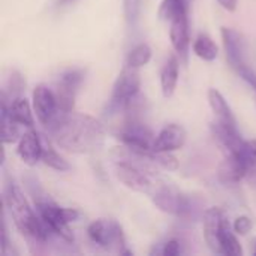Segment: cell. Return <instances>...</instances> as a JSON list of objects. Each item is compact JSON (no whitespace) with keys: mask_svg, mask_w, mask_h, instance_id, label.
<instances>
[{"mask_svg":"<svg viewBox=\"0 0 256 256\" xmlns=\"http://www.w3.org/2000/svg\"><path fill=\"white\" fill-rule=\"evenodd\" d=\"M50 138L63 150L87 154L102 148L105 141L104 124L92 116L78 112H60L46 126Z\"/></svg>","mask_w":256,"mask_h":256,"instance_id":"1","label":"cell"},{"mask_svg":"<svg viewBox=\"0 0 256 256\" xmlns=\"http://www.w3.org/2000/svg\"><path fill=\"white\" fill-rule=\"evenodd\" d=\"M3 202L8 213L10 214V219L14 220L16 230L21 232L22 237H26L30 243H38V244H44L48 242L52 231L42 220L39 213L36 214L33 212L24 194L14 182L4 186Z\"/></svg>","mask_w":256,"mask_h":256,"instance_id":"2","label":"cell"},{"mask_svg":"<svg viewBox=\"0 0 256 256\" xmlns=\"http://www.w3.org/2000/svg\"><path fill=\"white\" fill-rule=\"evenodd\" d=\"M34 204H36V212L39 213L42 220L48 225V228L52 231V234L66 243H72L74 236L69 230V224L75 222L80 213L75 208L60 207L50 198H44L39 195H34Z\"/></svg>","mask_w":256,"mask_h":256,"instance_id":"3","label":"cell"},{"mask_svg":"<svg viewBox=\"0 0 256 256\" xmlns=\"http://www.w3.org/2000/svg\"><path fill=\"white\" fill-rule=\"evenodd\" d=\"M114 171H116L117 178L126 188L140 194L152 195L156 186L159 184L154 180V172L152 166L141 165L128 158H118L114 165Z\"/></svg>","mask_w":256,"mask_h":256,"instance_id":"4","label":"cell"},{"mask_svg":"<svg viewBox=\"0 0 256 256\" xmlns=\"http://www.w3.org/2000/svg\"><path fill=\"white\" fill-rule=\"evenodd\" d=\"M140 88H141V78L138 69L126 64L123 70L118 74L112 86L108 110L114 112L123 111L126 105L140 94Z\"/></svg>","mask_w":256,"mask_h":256,"instance_id":"5","label":"cell"},{"mask_svg":"<svg viewBox=\"0 0 256 256\" xmlns=\"http://www.w3.org/2000/svg\"><path fill=\"white\" fill-rule=\"evenodd\" d=\"M87 236L99 248L104 249L117 248L120 255H132V252L126 249V242L122 226L112 219H98L92 222L87 228Z\"/></svg>","mask_w":256,"mask_h":256,"instance_id":"6","label":"cell"},{"mask_svg":"<svg viewBox=\"0 0 256 256\" xmlns=\"http://www.w3.org/2000/svg\"><path fill=\"white\" fill-rule=\"evenodd\" d=\"M114 135L124 147L134 152L153 150V142L156 138L148 126L144 124L138 117H128V120L120 124Z\"/></svg>","mask_w":256,"mask_h":256,"instance_id":"7","label":"cell"},{"mask_svg":"<svg viewBox=\"0 0 256 256\" xmlns=\"http://www.w3.org/2000/svg\"><path fill=\"white\" fill-rule=\"evenodd\" d=\"M150 196L154 206L164 213H168L182 219H188L192 214L190 201L184 195H182L177 189H174L172 186L166 183H159Z\"/></svg>","mask_w":256,"mask_h":256,"instance_id":"8","label":"cell"},{"mask_svg":"<svg viewBox=\"0 0 256 256\" xmlns=\"http://www.w3.org/2000/svg\"><path fill=\"white\" fill-rule=\"evenodd\" d=\"M84 76H86V72L82 69H68L60 75L58 81L56 82V88H52L56 93L60 112L74 111L75 96H76L80 86L84 81Z\"/></svg>","mask_w":256,"mask_h":256,"instance_id":"9","label":"cell"},{"mask_svg":"<svg viewBox=\"0 0 256 256\" xmlns=\"http://www.w3.org/2000/svg\"><path fill=\"white\" fill-rule=\"evenodd\" d=\"M33 110L40 124L50 126L54 118L60 114L56 93L45 84H39L33 90Z\"/></svg>","mask_w":256,"mask_h":256,"instance_id":"10","label":"cell"},{"mask_svg":"<svg viewBox=\"0 0 256 256\" xmlns=\"http://www.w3.org/2000/svg\"><path fill=\"white\" fill-rule=\"evenodd\" d=\"M222 42L231 68L237 74H242L244 69H248L249 66L246 62V44L243 36L231 27H222Z\"/></svg>","mask_w":256,"mask_h":256,"instance_id":"11","label":"cell"},{"mask_svg":"<svg viewBox=\"0 0 256 256\" xmlns=\"http://www.w3.org/2000/svg\"><path fill=\"white\" fill-rule=\"evenodd\" d=\"M226 222L228 219L219 207H212L204 213V238L213 254L220 255V234Z\"/></svg>","mask_w":256,"mask_h":256,"instance_id":"12","label":"cell"},{"mask_svg":"<svg viewBox=\"0 0 256 256\" xmlns=\"http://www.w3.org/2000/svg\"><path fill=\"white\" fill-rule=\"evenodd\" d=\"M186 138H188V134L182 124L170 123L154 138L153 150L154 152H168V153L180 150L184 146Z\"/></svg>","mask_w":256,"mask_h":256,"instance_id":"13","label":"cell"},{"mask_svg":"<svg viewBox=\"0 0 256 256\" xmlns=\"http://www.w3.org/2000/svg\"><path fill=\"white\" fill-rule=\"evenodd\" d=\"M42 152H44L42 140L39 138L38 132L33 128H28V130L24 132L18 140L16 154L24 164L36 165L39 160H42Z\"/></svg>","mask_w":256,"mask_h":256,"instance_id":"14","label":"cell"},{"mask_svg":"<svg viewBox=\"0 0 256 256\" xmlns=\"http://www.w3.org/2000/svg\"><path fill=\"white\" fill-rule=\"evenodd\" d=\"M170 39L172 48L182 57H186L190 45V28H189V14L176 16L170 26Z\"/></svg>","mask_w":256,"mask_h":256,"instance_id":"15","label":"cell"},{"mask_svg":"<svg viewBox=\"0 0 256 256\" xmlns=\"http://www.w3.org/2000/svg\"><path fill=\"white\" fill-rule=\"evenodd\" d=\"M249 165L234 156H225L218 170V177L224 184H237L248 177Z\"/></svg>","mask_w":256,"mask_h":256,"instance_id":"16","label":"cell"},{"mask_svg":"<svg viewBox=\"0 0 256 256\" xmlns=\"http://www.w3.org/2000/svg\"><path fill=\"white\" fill-rule=\"evenodd\" d=\"M208 104H210L212 111L216 116V120H219L228 126L237 128V120L232 114V110L219 90H216V88L208 90Z\"/></svg>","mask_w":256,"mask_h":256,"instance_id":"17","label":"cell"},{"mask_svg":"<svg viewBox=\"0 0 256 256\" xmlns=\"http://www.w3.org/2000/svg\"><path fill=\"white\" fill-rule=\"evenodd\" d=\"M3 94V93H2ZM4 96V94H3ZM6 98V96H4ZM8 111L10 114V117L20 124V126H26V128H33L34 124V117L30 108V104L26 98L22 96H16L14 99H8Z\"/></svg>","mask_w":256,"mask_h":256,"instance_id":"18","label":"cell"},{"mask_svg":"<svg viewBox=\"0 0 256 256\" xmlns=\"http://www.w3.org/2000/svg\"><path fill=\"white\" fill-rule=\"evenodd\" d=\"M0 124H2V141H3V144H12L21 138V134L18 129L20 124L10 117L9 111H8V100L3 94L0 99Z\"/></svg>","mask_w":256,"mask_h":256,"instance_id":"19","label":"cell"},{"mask_svg":"<svg viewBox=\"0 0 256 256\" xmlns=\"http://www.w3.org/2000/svg\"><path fill=\"white\" fill-rule=\"evenodd\" d=\"M178 58L177 56L171 54L166 60V63L162 68L160 72V87L165 98H170L174 94L177 82H178Z\"/></svg>","mask_w":256,"mask_h":256,"instance_id":"20","label":"cell"},{"mask_svg":"<svg viewBox=\"0 0 256 256\" xmlns=\"http://www.w3.org/2000/svg\"><path fill=\"white\" fill-rule=\"evenodd\" d=\"M194 52L206 62H213L216 60L219 50L214 40L207 33H200L194 40Z\"/></svg>","mask_w":256,"mask_h":256,"instance_id":"21","label":"cell"},{"mask_svg":"<svg viewBox=\"0 0 256 256\" xmlns=\"http://www.w3.org/2000/svg\"><path fill=\"white\" fill-rule=\"evenodd\" d=\"M190 0H162L159 8V18L164 21H172L176 16L189 14Z\"/></svg>","mask_w":256,"mask_h":256,"instance_id":"22","label":"cell"},{"mask_svg":"<svg viewBox=\"0 0 256 256\" xmlns=\"http://www.w3.org/2000/svg\"><path fill=\"white\" fill-rule=\"evenodd\" d=\"M42 160H44V164H45L46 166H50V168H52V170H56V171H60V172L70 170L69 162H68L64 158H62V156L56 152V148H52V146H51L50 142H48V144H44Z\"/></svg>","mask_w":256,"mask_h":256,"instance_id":"23","label":"cell"},{"mask_svg":"<svg viewBox=\"0 0 256 256\" xmlns=\"http://www.w3.org/2000/svg\"><path fill=\"white\" fill-rule=\"evenodd\" d=\"M152 58V50L147 44H138L136 46H134L128 57H126V64L130 68H141L144 64H147Z\"/></svg>","mask_w":256,"mask_h":256,"instance_id":"24","label":"cell"},{"mask_svg":"<svg viewBox=\"0 0 256 256\" xmlns=\"http://www.w3.org/2000/svg\"><path fill=\"white\" fill-rule=\"evenodd\" d=\"M24 86H26V81L22 80L21 74L16 72V70H12L10 72V76L8 78V88L10 90V93H4L2 92L9 100L16 98V96H21L22 90H24Z\"/></svg>","mask_w":256,"mask_h":256,"instance_id":"25","label":"cell"},{"mask_svg":"<svg viewBox=\"0 0 256 256\" xmlns=\"http://www.w3.org/2000/svg\"><path fill=\"white\" fill-rule=\"evenodd\" d=\"M142 0H123V14L129 26H135L141 14Z\"/></svg>","mask_w":256,"mask_h":256,"instance_id":"26","label":"cell"},{"mask_svg":"<svg viewBox=\"0 0 256 256\" xmlns=\"http://www.w3.org/2000/svg\"><path fill=\"white\" fill-rule=\"evenodd\" d=\"M182 254V243L176 238H171L162 244H159L158 248L154 246V249L150 252V255H164V256H177Z\"/></svg>","mask_w":256,"mask_h":256,"instance_id":"27","label":"cell"},{"mask_svg":"<svg viewBox=\"0 0 256 256\" xmlns=\"http://www.w3.org/2000/svg\"><path fill=\"white\" fill-rule=\"evenodd\" d=\"M252 226H254L252 219L248 218V216H240V218H237V219L234 220V225H232L236 234H238V236H246L248 232H250Z\"/></svg>","mask_w":256,"mask_h":256,"instance_id":"28","label":"cell"},{"mask_svg":"<svg viewBox=\"0 0 256 256\" xmlns=\"http://www.w3.org/2000/svg\"><path fill=\"white\" fill-rule=\"evenodd\" d=\"M220 3V6L230 12H234L237 9V0H218Z\"/></svg>","mask_w":256,"mask_h":256,"instance_id":"29","label":"cell"},{"mask_svg":"<svg viewBox=\"0 0 256 256\" xmlns=\"http://www.w3.org/2000/svg\"><path fill=\"white\" fill-rule=\"evenodd\" d=\"M74 2H75V0H57L56 4H57V8H63V6H68V4L74 3Z\"/></svg>","mask_w":256,"mask_h":256,"instance_id":"30","label":"cell"},{"mask_svg":"<svg viewBox=\"0 0 256 256\" xmlns=\"http://www.w3.org/2000/svg\"><path fill=\"white\" fill-rule=\"evenodd\" d=\"M252 144H254V148H255V152H256V140H254V141H252Z\"/></svg>","mask_w":256,"mask_h":256,"instance_id":"31","label":"cell"},{"mask_svg":"<svg viewBox=\"0 0 256 256\" xmlns=\"http://www.w3.org/2000/svg\"><path fill=\"white\" fill-rule=\"evenodd\" d=\"M254 255L256 256V240H255V249H254Z\"/></svg>","mask_w":256,"mask_h":256,"instance_id":"32","label":"cell"}]
</instances>
